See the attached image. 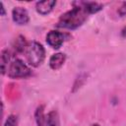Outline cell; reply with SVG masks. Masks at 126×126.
Returning <instances> with one entry per match:
<instances>
[{
	"label": "cell",
	"mask_w": 126,
	"mask_h": 126,
	"mask_svg": "<svg viewBox=\"0 0 126 126\" xmlns=\"http://www.w3.org/2000/svg\"><path fill=\"white\" fill-rule=\"evenodd\" d=\"M119 12H120L121 15H125V14H126V2H124V3L122 4V7L120 8Z\"/></svg>",
	"instance_id": "13"
},
{
	"label": "cell",
	"mask_w": 126,
	"mask_h": 126,
	"mask_svg": "<svg viewBox=\"0 0 126 126\" xmlns=\"http://www.w3.org/2000/svg\"><path fill=\"white\" fill-rule=\"evenodd\" d=\"M92 126H100V125H99V124H97V123H94V124H93Z\"/></svg>",
	"instance_id": "16"
},
{
	"label": "cell",
	"mask_w": 126,
	"mask_h": 126,
	"mask_svg": "<svg viewBox=\"0 0 126 126\" xmlns=\"http://www.w3.org/2000/svg\"><path fill=\"white\" fill-rule=\"evenodd\" d=\"M14 46H15V49H16L18 52H25V50H26V48H27V46H28V42L26 41L25 37H23L22 35H20V36L16 39Z\"/></svg>",
	"instance_id": "11"
},
{
	"label": "cell",
	"mask_w": 126,
	"mask_h": 126,
	"mask_svg": "<svg viewBox=\"0 0 126 126\" xmlns=\"http://www.w3.org/2000/svg\"><path fill=\"white\" fill-rule=\"evenodd\" d=\"M12 18L13 21L20 26L27 25L30 21L29 13L24 7H15L12 11Z\"/></svg>",
	"instance_id": "5"
},
{
	"label": "cell",
	"mask_w": 126,
	"mask_h": 126,
	"mask_svg": "<svg viewBox=\"0 0 126 126\" xmlns=\"http://www.w3.org/2000/svg\"><path fill=\"white\" fill-rule=\"evenodd\" d=\"M121 35H122L123 37H126V27L122 30V32H121Z\"/></svg>",
	"instance_id": "15"
},
{
	"label": "cell",
	"mask_w": 126,
	"mask_h": 126,
	"mask_svg": "<svg viewBox=\"0 0 126 126\" xmlns=\"http://www.w3.org/2000/svg\"><path fill=\"white\" fill-rule=\"evenodd\" d=\"M44 126H59V116L57 111H50L45 117Z\"/></svg>",
	"instance_id": "8"
},
{
	"label": "cell",
	"mask_w": 126,
	"mask_h": 126,
	"mask_svg": "<svg viewBox=\"0 0 126 126\" xmlns=\"http://www.w3.org/2000/svg\"><path fill=\"white\" fill-rule=\"evenodd\" d=\"M73 9L60 17L57 23L58 28L75 30L82 26L87 20L88 16L91 15L87 6V1H75L73 2Z\"/></svg>",
	"instance_id": "1"
},
{
	"label": "cell",
	"mask_w": 126,
	"mask_h": 126,
	"mask_svg": "<svg viewBox=\"0 0 126 126\" xmlns=\"http://www.w3.org/2000/svg\"><path fill=\"white\" fill-rule=\"evenodd\" d=\"M55 5H56V1L55 0H45V1L37 2L36 6H35V9H36L38 14L44 16V15L49 14L53 10Z\"/></svg>",
	"instance_id": "6"
},
{
	"label": "cell",
	"mask_w": 126,
	"mask_h": 126,
	"mask_svg": "<svg viewBox=\"0 0 126 126\" xmlns=\"http://www.w3.org/2000/svg\"><path fill=\"white\" fill-rule=\"evenodd\" d=\"M17 124H18L17 116H15V115H9L8 118L6 119L5 123H4V126H17Z\"/></svg>",
	"instance_id": "12"
},
{
	"label": "cell",
	"mask_w": 126,
	"mask_h": 126,
	"mask_svg": "<svg viewBox=\"0 0 126 126\" xmlns=\"http://www.w3.org/2000/svg\"><path fill=\"white\" fill-rule=\"evenodd\" d=\"M34 117H35V121L37 126H44L45 123V117L46 115L44 114V105H39L34 113Z\"/></svg>",
	"instance_id": "9"
},
{
	"label": "cell",
	"mask_w": 126,
	"mask_h": 126,
	"mask_svg": "<svg viewBox=\"0 0 126 126\" xmlns=\"http://www.w3.org/2000/svg\"><path fill=\"white\" fill-rule=\"evenodd\" d=\"M69 35L58 32V31H50L47 35H46V42L49 46H51L54 49H58L61 47V45L64 43L66 37H68Z\"/></svg>",
	"instance_id": "4"
},
{
	"label": "cell",
	"mask_w": 126,
	"mask_h": 126,
	"mask_svg": "<svg viewBox=\"0 0 126 126\" xmlns=\"http://www.w3.org/2000/svg\"><path fill=\"white\" fill-rule=\"evenodd\" d=\"M65 61H66V55L64 53L61 52L55 53L49 58V67L52 70H58L63 66Z\"/></svg>",
	"instance_id": "7"
},
{
	"label": "cell",
	"mask_w": 126,
	"mask_h": 126,
	"mask_svg": "<svg viewBox=\"0 0 126 126\" xmlns=\"http://www.w3.org/2000/svg\"><path fill=\"white\" fill-rule=\"evenodd\" d=\"M10 57H11V54L7 49L2 51V53H1V70H2L3 75L8 70V64H9L8 62L10 61Z\"/></svg>",
	"instance_id": "10"
},
{
	"label": "cell",
	"mask_w": 126,
	"mask_h": 126,
	"mask_svg": "<svg viewBox=\"0 0 126 126\" xmlns=\"http://www.w3.org/2000/svg\"><path fill=\"white\" fill-rule=\"evenodd\" d=\"M24 53L26 54L29 64L33 67H37L41 65L45 57V50L43 46L36 41L28 43V46Z\"/></svg>",
	"instance_id": "2"
},
{
	"label": "cell",
	"mask_w": 126,
	"mask_h": 126,
	"mask_svg": "<svg viewBox=\"0 0 126 126\" xmlns=\"http://www.w3.org/2000/svg\"><path fill=\"white\" fill-rule=\"evenodd\" d=\"M8 77L11 79H24L32 75L31 69L21 60H13L8 67Z\"/></svg>",
	"instance_id": "3"
},
{
	"label": "cell",
	"mask_w": 126,
	"mask_h": 126,
	"mask_svg": "<svg viewBox=\"0 0 126 126\" xmlns=\"http://www.w3.org/2000/svg\"><path fill=\"white\" fill-rule=\"evenodd\" d=\"M1 6V16H4L5 15V10H4V6H3V3L0 4Z\"/></svg>",
	"instance_id": "14"
}]
</instances>
